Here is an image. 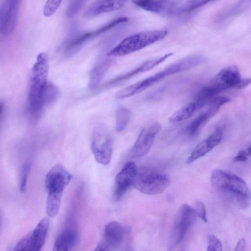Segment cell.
<instances>
[{
  "instance_id": "1",
  "label": "cell",
  "mask_w": 251,
  "mask_h": 251,
  "mask_svg": "<svg viewBox=\"0 0 251 251\" xmlns=\"http://www.w3.org/2000/svg\"><path fill=\"white\" fill-rule=\"evenodd\" d=\"M49 67L48 54L45 52H40L37 56L31 70L26 106L27 115L34 122L39 120L43 109L46 107L45 98L48 84Z\"/></svg>"
},
{
  "instance_id": "2",
  "label": "cell",
  "mask_w": 251,
  "mask_h": 251,
  "mask_svg": "<svg viewBox=\"0 0 251 251\" xmlns=\"http://www.w3.org/2000/svg\"><path fill=\"white\" fill-rule=\"evenodd\" d=\"M206 60V58L202 55L188 56L147 78L120 90L116 94L115 97L118 99H123L131 97L143 92L166 77L193 68L205 62Z\"/></svg>"
},
{
  "instance_id": "3",
  "label": "cell",
  "mask_w": 251,
  "mask_h": 251,
  "mask_svg": "<svg viewBox=\"0 0 251 251\" xmlns=\"http://www.w3.org/2000/svg\"><path fill=\"white\" fill-rule=\"evenodd\" d=\"M72 178V175L59 164L54 165L47 173L45 181L48 192L46 211L49 217L53 218L57 215L63 192Z\"/></svg>"
},
{
  "instance_id": "4",
  "label": "cell",
  "mask_w": 251,
  "mask_h": 251,
  "mask_svg": "<svg viewBox=\"0 0 251 251\" xmlns=\"http://www.w3.org/2000/svg\"><path fill=\"white\" fill-rule=\"evenodd\" d=\"M212 186L234 198L242 207L249 204L251 191L246 182L237 175L224 170L215 169L210 176Z\"/></svg>"
},
{
  "instance_id": "5",
  "label": "cell",
  "mask_w": 251,
  "mask_h": 251,
  "mask_svg": "<svg viewBox=\"0 0 251 251\" xmlns=\"http://www.w3.org/2000/svg\"><path fill=\"white\" fill-rule=\"evenodd\" d=\"M168 34L165 29L140 32L130 35L120 42L106 54L109 57L122 56L140 50L164 39Z\"/></svg>"
},
{
  "instance_id": "6",
  "label": "cell",
  "mask_w": 251,
  "mask_h": 251,
  "mask_svg": "<svg viewBox=\"0 0 251 251\" xmlns=\"http://www.w3.org/2000/svg\"><path fill=\"white\" fill-rule=\"evenodd\" d=\"M251 83V78H242L239 68L229 66L220 70L202 89L212 97L224 90L243 89Z\"/></svg>"
},
{
  "instance_id": "7",
  "label": "cell",
  "mask_w": 251,
  "mask_h": 251,
  "mask_svg": "<svg viewBox=\"0 0 251 251\" xmlns=\"http://www.w3.org/2000/svg\"><path fill=\"white\" fill-rule=\"evenodd\" d=\"M91 148L97 162L104 166L110 163L113 153V139L105 125L99 124L93 128Z\"/></svg>"
},
{
  "instance_id": "8",
  "label": "cell",
  "mask_w": 251,
  "mask_h": 251,
  "mask_svg": "<svg viewBox=\"0 0 251 251\" xmlns=\"http://www.w3.org/2000/svg\"><path fill=\"white\" fill-rule=\"evenodd\" d=\"M49 227V219H42L33 230L19 240L13 251H40L45 243Z\"/></svg>"
},
{
  "instance_id": "9",
  "label": "cell",
  "mask_w": 251,
  "mask_h": 251,
  "mask_svg": "<svg viewBox=\"0 0 251 251\" xmlns=\"http://www.w3.org/2000/svg\"><path fill=\"white\" fill-rule=\"evenodd\" d=\"M132 2L146 11L162 15L171 16L185 14L186 1L134 0Z\"/></svg>"
},
{
  "instance_id": "10",
  "label": "cell",
  "mask_w": 251,
  "mask_h": 251,
  "mask_svg": "<svg viewBox=\"0 0 251 251\" xmlns=\"http://www.w3.org/2000/svg\"><path fill=\"white\" fill-rule=\"evenodd\" d=\"M170 183V178L168 175L151 173L140 177L138 176L135 186L140 192L153 195L164 192Z\"/></svg>"
},
{
  "instance_id": "11",
  "label": "cell",
  "mask_w": 251,
  "mask_h": 251,
  "mask_svg": "<svg viewBox=\"0 0 251 251\" xmlns=\"http://www.w3.org/2000/svg\"><path fill=\"white\" fill-rule=\"evenodd\" d=\"M197 214L194 208L184 204L179 208L175 219L172 240L175 244L179 243L185 237L189 228L196 222Z\"/></svg>"
},
{
  "instance_id": "12",
  "label": "cell",
  "mask_w": 251,
  "mask_h": 251,
  "mask_svg": "<svg viewBox=\"0 0 251 251\" xmlns=\"http://www.w3.org/2000/svg\"><path fill=\"white\" fill-rule=\"evenodd\" d=\"M138 177V170L135 163L126 162L117 174L115 179L114 198L118 201L132 186L135 185Z\"/></svg>"
},
{
  "instance_id": "13",
  "label": "cell",
  "mask_w": 251,
  "mask_h": 251,
  "mask_svg": "<svg viewBox=\"0 0 251 251\" xmlns=\"http://www.w3.org/2000/svg\"><path fill=\"white\" fill-rule=\"evenodd\" d=\"M21 0H3L0 2V32L8 36L14 31L17 19Z\"/></svg>"
},
{
  "instance_id": "14",
  "label": "cell",
  "mask_w": 251,
  "mask_h": 251,
  "mask_svg": "<svg viewBox=\"0 0 251 251\" xmlns=\"http://www.w3.org/2000/svg\"><path fill=\"white\" fill-rule=\"evenodd\" d=\"M228 97L219 96L214 98L209 104L207 109L194 119L187 126L186 131L190 137L197 136L207 122L213 117L220 108L230 101Z\"/></svg>"
},
{
  "instance_id": "15",
  "label": "cell",
  "mask_w": 251,
  "mask_h": 251,
  "mask_svg": "<svg viewBox=\"0 0 251 251\" xmlns=\"http://www.w3.org/2000/svg\"><path fill=\"white\" fill-rule=\"evenodd\" d=\"M161 125L154 123L143 128L138 135L130 151L133 158H140L147 154L151 149L155 137L161 129Z\"/></svg>"
},
{
  "instance_id": "16",
  "label": "cell",
  "mask_w": 251,
  "mask_h": 251,
  "mask_svg": "<svg viewBox=\"0 0 251 251\" xmlns=\"http://www.w3.org/2000/svg\"><path fill=\"white\" fill-rule=\"evenodd\" d=\"M173 54V53H168L160 57L147 60L136 68L106 82L100 87V89L103 90L112 87L138 74L147 72L163 62Z\"/></svg>"
},
{
  "instance_id": "17",
  "label": "cell",
  "mask_w": 251,
  "mask_h": 251,
  "mask_svg": "<svg viewBox=\"0 0 251 251\" xmlns=\"http://www.w3.org/2000/svg\"><path fill=\"white\" fill-rule=\"evenodd\" d=\"M223 136V131L220 128L215 129L211 135L199 143L194 148L188 157L186 164H192L206 155L221 142Z\"/></svg>"
},
{
  "instance_id": "18",
  "label": "cell",
  "mask_w": 251,
  "mask_h": 251,
  "mask_svg": "<svg viewBox=\"0 0 251 251\" xmlns=\"http://www.w3.org/2000/svg\"><path fill=\"white\" fill-rule=\"evenodd\" d=\"M77 232L72 225L66 226L57 237L52 251H70L77 240Z\"/></svg>"
},
{
  "instance_id": "19",
  "label": "cell",
  "mask_w": 251,
  "mask_h": 251,
  "mask_svg": "<svg viewBox=\"0 0 251 251\" xmlns=\"http://www.w3.org/2000/svg\"><path fill=\"white\" fill-rule=\"evenodd\" d=\"M126 2L125 0H97L88 8L85 12V16L92 17L117 10L124 6Z\"/></svg>"
},
{
  "instance_id": "20",
  "label": "cell",
  "mask_w": 251,
  "mask_h": 251,
  "mask_svg": "<svg viewBox=\"0 0 251 251\" xmlns=\"http://www.w3.org/2000/svg\"><path fill=\"white\" fill-rule=\"evenodd\" d=\"M104 237L105 243L108 247L116 248L122 244L124 240V228L116 221L109 222L105 226Z\"/></svg>"
},
{
  "instance_id": "21",
  "label": "cell",
  "mask_w": 251,
  "mask_h": 251,
  "mask_svg": "<svg viewBox=\"0 0 251 251\" xmlns=\"http://www.w3.org/2000/svg\"><path fill=\"white\" fill-rule=\"evenodd\" d=\"M110 61L104 60L98 63L91 71L88 87L91 90L96 89L105 75L109 66Z\"/></svg>"
},
{
  "instance_id": "22",
  "label": "cell",
  "mask_w": 251,
  "mask_h": 251,
  "mask_svg": "<svg viewBox=\"0 0 251 251\" xmlns=\"http://www.w3.org/2000/svg\"><path fill=\"white\" fill-rule=\"evenodd\" d=\"M95 37L93 31L85 32L76 36L68 44L65 50V55L70 57L77 53L90 39Z\"/></svg>"
},
{
  "instance_id": "23",
  "label": "cell",
  "mask_w": 251,
  "mask_h": 251,
  "mask_svg": "<svg viewBox=\"0 0 251 251\" xmlns=\"http://www.w3.org/2000/svg\"><path fill=\"white\" fill-rule=\"evenodd\" d=\"M199 110L197 105L192 100L174 112L169 121L171 123L181 122L189 118Z\"/></svg>"
},
{
  "instance_id": "24",
  "label": "cell",
  "mask_w": 251,
  "mask_h": 251,
  "mask_svg": "<svg viewBox=\"0 0 251 251\" xmlns=\"http://www.w3.org/2000/svg\"><path fill=\"white\" fill-rule=\"evenodd\" d=\"M131 112L123 106L119 107L116 112V130L121 132L125 129L131 117Z\"/></svg>"
},
{
  "instance_id": "25",
  "label": "cell",
  "mask_w": 251,
  "mask_h": 251,
  "mask_svg": "<svg viewBox=\"0 0 251 251\" xmlns=\"http://www.w3.org/2000/svg\"><path fill=\"white\" fill-rule=\"evenodd\" d=\"M30 169L31 163L28 161H25L21 167L19 179V190L21 193H24L26 191Z\"/></svg>"
},
{
  "instance_id": "26",
  "label": "cell",
  "mask_w": 251,
  "mask_h": 251,
  "mask_svg": "<svg viewBox=\"0 0 251 251\" xmlns=\"http://www.w3.org/2000/svg\"><path fill=\"white\" fill-rule=\"evenodd\" d=\"M85 0H71L67 8L66 15L69 18L76 16L86 3Z\"/></svg>"
},
{
  "instance_id": "27",
  "label": "cell",
  "mask_w": 251,
  "mask_h": 251,
  "mask_svg": "<svg viewBox=\"0 0 251 251\" xmlns=\"http://www.w3.org/2000/svg\"><path fill=\"white\" fill-rule=\"evenodd\" d=\"M59 94L58 87L51 83H48L45 98L46 106L52 103L57 99Z\"/></svg>"
},
{
  "instance_id": "28",
  "label": "cell",
  "mask_w": 251,
  "mask_h": 251,
  "mask_svg": "<svg viewBox=\"0 0 251 251\" xmlns=\"http://www.w3.org/2000/svg\"><path fill=\"white\" fill-rule=\"evenodd\" d=\"M61 2V0H47L44 7V15L46 17L51 16L60 6Z\"/></svg>"
},
{
  "instance_id": "29",
  "label": "cell",
  "mask_w": 251,
  "mask_h": 251,
  "mask_svg": "<svg viewBox=\"0 0 251 251\" xmlns=\"http://www.w3.org/2000/svg\"><path fill=\"white\" fill-rule=\"evenodd\" d=\"M206 251H223L222 243L216 236L214 235L208 236Z\"/></svg>"
},
{
  "instance_id": "30",
  "label": "cell",
  "mask_w": 251,
  "mask_h": 251,
  "mask_svg": "<svg viewBox=\"0 0 251 251\" xmlns=\"http://www.w3.org/2000/svg\"><path fill=\"white\" fill-rule=\"evenodd\" d=\"M195 210L197 216L203 222H207V218L205 205L202 202L198 201L196 202Z\"/></svg>"
},
{
  "instance_id": "31",
  "label": "cell",
  "mask_w": 251,
  "mask_h": 251,
  "mask_svg": "<svg viewBox=\"0 0 251 251\" xmlns=\"http://www.w3.org/2000/svg\"><path fill=\"white\" fill-rule=\"evenodd\" d=\"M249 154L247 150H243L239 151L233 158L234 162H244L247 160Z\"/></svg>"
},
{
  "instance_id": "32",
  "label": "cell",
  "mask_w": 251,
  "mask_h": 251,
  "mask_svg": "<svg viewBox=\"0 0 251 251\" xmlns=\"http://www.w3.org/2000/svg\"><path fill=\"white\" fill-rule=\"evenodd\" d=\"M246 241L244 238H241L238 240L233 251H244Z\"/></svg>"
},
{
  "instance_id": "33",
  "label": "cell",
  "mask_w": 251,
  "mask_h": 251,
  "mask_svg": "<svg viewBox=\"0 0 251 251\" xmlns=\"http://www.w3.org/2000/svg\"><path fill=\"white\" fill-rule=\"evenodd\" d=\"M94 251H109V247L105 242L100 243Z\"/></svg>"
},
{
  "instance_id": "34",
  "label": "cell",
  "mask_w": 251,
  "mask_h": 251,
  "mask_svg": "<svg viewBox=\"0 0 251 251\" xmlns=\"http://www.w3.org/2000/svg\"><path fill=\"white\" fill-rule=\"evenodd\" d=\"M249 155H251V146L247 149Z\"/></svg>"
},
{
  "instance_id": "35",
  "label": "cell",
  "mask_w": 251,
  "mask_h": 251,
  "mask_svg": "<svg viewBox=\"0 0 251 251\" xmlns=\"http://www.w3.org/2000/svg\"><path fill=\"white\" fill-rule=\"evenodd\" d=\"M125 251H133V250L131 248H128Z\"/></svg>"
}]
</instances>
